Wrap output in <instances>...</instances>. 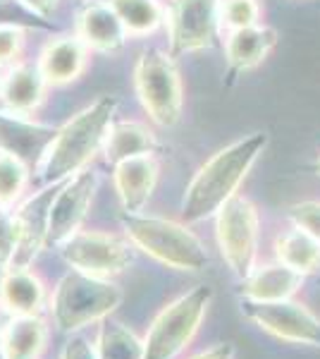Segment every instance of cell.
Instances as JSON below:
<instances>
[{
  "mask_svg": "<svg viewBox=\"0 0 320 359\" xmlns=\"http://www.w3.org/2000/svg\"><path fill=\"white\" fill-rule=\"evenodd\" d=\"M260 218L258 208L249 196H232L215 213V240L225 264L237 278H246L256 269L258 257Z\"/></svg>",
  "mask_w": 320,
  "mask_h": 359,
  "instance_id": "cell-7",
  "label": "cell"
},
{
  "mask_svg": "<svg viewBox=\"0 0 320 359\" xmlns=\"http://www.w3.org/2000/svg\"><path fill=\"white\" fill-rule=\"evenodd\" d=\"M3 326H5V323H3V318H0V333H3Z\"/></svg>",
  "mask_w": 320,
  "mask_h": 359,
  "instance_id": "cell-37",
  "label": "cell"
},
{
  "mask_svg": "<svg viewBox=\"0 0 320 359\" xmlns=\"http://www.w3.org/2000/svg\"><path fill=\"white\" fill-rule=\"evenodd\" d=\"M0 27H20L27 32H50L55 29L53 20H46L39 13H34L22 0H0Z\"/></svg>",
  "mask_w": 320,
  "mask_h": 359,
  "instance_id": "cell-28",
  "label": "cell"
},
{
  "mask_svg": "<svg viewBox=\"0 0 320 359\" xmlns=\"http://www.w3.org/2000/svg\"><path fill=\"white\" fill-rule=\"evenodd\" d=\"M60 254L69 269L113 280L115 276H120L132 266L134 245L120 235L79 230L60 247Z\"/></svg>",
  "mask_w": 320,
  "mask_h": 359,
  "instance_id": "cell-8",
  "label": "cell"
},
{
  "mask_svg": "<svg viewBox=\"0 0 320 359\" xmlns=\"http://www.w3.org/2000/svg\"><path fill=\"white\" fill-rule=\"evenodd\" d=\"M115 111H118V98L101 96L74 118H69L62 127H57V135L39 165V182L43 187L65 182L79 170L89 168L91 158L103 149Z\"/></svg>",
  "mask_w": 320,
  "mask_h": 359,
  "instance_id": "cell-2",
  "label": "cell"
},
{
  "mask_svg": "<svg viewBox=\"0 0 320 359\" xmlns=\"http://www.w3.org/2000/svg\"><path fill=\"white\" fill-rule=\"evenodd\" d=\"M313 170H316V172H318V175H320V158L316 161V165H313Z\"/></svg>",
  "mask_w": 320,
  "mask_h": 359,
  "instance_id": "cell-35",
  "label": "cell"
},
{
  "mask_svg": "<svg viewBox=\"0 0 320 359\" xmlns=\"http://www.w3.org/2000/svg\"><path fill=\"white\" fill-rule=\"evenodd\" d=\"M50 326L41 314L10 316L0 333V347L8 359H41L48 350Z\"/></svg>",
  "mask_w": 320,
  "mask_h": 359,
  "instance_id": "cell-21",
  "label": "cell"
},
{
  "mask_svg": "<svg viewBox=\"0 0 320 359\" xmlns=\"http://www.w3.org/2000/svg\"><path fill=\"white\" fill-rule=\"evenodd\" d=\"M122 299L125 294L110 278H96L69 269L50 292L48 309L57 331L72 335L113 316Z\"/></svg>",
  "mask_w": 320,
  "mask_h": 359,
  "instance_id": "cell-4",
  "label": "cell"
},
{
  "mask_svg": "<svg viewBox=\"0 0 320 359\" xmlns=\"http://www.w3.org/2000/svg\"><path fill=\"white\" fill-rule=\"evenodd\" d=\"M60 184L62 182L46 184V187H41L36 194H32L15 208L17 225H20V245H17L13 266L29 269L36 262L41 249L46 247L50 225V206H53V199L57 189H60Z\"/></svg>",
  "mask_w": 320,
  "mask_h": 359,
  "instance_id": "cell-12",
  "label": "cell"
},
{
  "mask_svg": "<svg viewBox=\"0 0 320 359\" xmlns=\"http://www.w3.org/2000/svg\"><path fill=\"white\" fill-rule=\"evenodd\" d=\"M260 13H263L260 0H220V29L235 32V29L260 25Z\"/></svg>",
  "mask_w": 320,
  "mask_h": 359,
  "instance_id": "cell-27",
  "label": "cell"
},
{
  "mask_svg": "<svg viewBox=\"0 0 320 359\" xmlns=\"http://www.w3.org/2000/svg\"><path fill=\"white\" fill-rule=\"evenodd\" d=\"M130 36H148L165 22V8L158 0H108Z\"/></svg>",
  "mask_w": 320,
  "mask_h": 359,
  "instance_id": "cell-25",
  "label": "cell"
},
{
  "mask_svg": "<svg viewBox=\"0 0 320 359\" xmlns=\"http://www.w3.org/2000/svg\"><path fill=\"white\" fill-rule=\"evenodd\" d=\"M158 149V139L146 125L141 123H113L103 142V158L113 168L120 161L134 158V156H146L155 154Z\"/></svg>",
  "mask_w": 320,
  "mask_h": 359,
  "instance_id": "cell-22",
  "label": "cell"
},
{
  "mask_svg": "<svg viewBox=\"0 0 320 359\" xmlns=\"http://www.w3.org/2000/svg\"><path fill=\"white\" fill-rule=\"evenodd\" d=\"M48 287L43 278L29 266H10L0 273V309L10 316H34L48 306Z\"/></svg>",
  "mask_w": 320,
  "mask_h": 359,
  "instance_id": "cell-17",
  "label": "cell"
},
{
  "mask_svg": "<svg viewBox=\"0 0 320 359\" xmlns=\"http://www.w3.org/2000/svg\"><path fill=\"white\" fill-rule=\"evenodd\" d=\"M242 316L263 333L284 343L320 347V318L296 299H282V302L242 299Z\"/></svg>",
  "mask_w": 320,
  "mask_h": 359,
  "instance_id": "cell-10",
  "label": "cell"
},
{
  "mask_svg": "<svg viewBox=\"0 0 320 359\" xmlns=\"http://www.w3.org/2000/svg\"><path fill=\"white\" fill-rule=\"evenodd\" d=\"M25 5L34 10V13H39L41 17H46V20H50L57 8V0H22Z\"/></svg>",
  "mask_w": 320,
  "mask_h": 359,
  "instance_id": "cell-34",
  "label": "cell"
},
{
  "mask_svg": "<svg viewBox=\"0 0 320 359\" xmlns=\"http://www.w3.org/2000/svg\"><path fill=\"white\" fill-rule=\"evenodd\" d=\"M25 32L20 27H0V67L13 65L25 48Z\"/></svg>",
  "mask_w": 320,
  "mask_h": 359,
  "instance_id": "cell-31",
  "label": "cell"
},
{
  "mask_svg": "<svg viewBox=\"0 0 320 359\" xmlns=\"http://www.w3.org/2000/svg\"><path fill=\"white\" fill-rule=\"evenodd\" d=\"M304 280L306 276L275 262L267 266H256L246 278H242L237 292L249 302H282V299H294V294L304 287Z\"/></svg>",
  "mask_w": 320,
  "mask_h": 359,
  "instance_id": "cell-18",
  "label": "cell"
},
{
  "mask_svg": "<svg viewBox=\"0 0 320 359\" xmlns=\"http://www.w3.org/2000/svg\"><path fill=\"white\" fill-rule=\"evenodd\" d=\"M277 46V32L267 25H253L227 32L225 39V86H232L244 72H251Z\"/></svg>",
  "mask_w": 320,
  "mask_h": 359,
  "instance_id": "cell-14",
  "label": "cell"
},
{
  "mask_svg": "<svg viewBox=\"0 0 320 359\" xmlns=\"http://www.w3.org/2000/svg\"><path fill=\"white\" fill-rule=\"evenodd\" d=\"M275 259L301 276H311L320 269V242L306 230L292 228L275 237Z\"/></svg>",
  "mask_w": 320,
  "mask_h": 359,
  "instance_id": "cell-23",
  "label": "cell"
},
{
  "mask_svg": "<svg viewBox=\"0 0 320 359\" xmlns=\"http://www.w3.org/2000/svg\"><path fill=\"white\" fill-rule=\"evenodd\" d=\"M36 65L50 86H65L79 79L81 72L89 65V48L77 34L50 39L41 50Z\"/></svg>",
  "mask_w": 320,
  "mask_h": 359,
  "instance_id": "cell-19",
  "label": "cell"
},
{
  "mask_svg": "<svg viewBox=\"0 0 320 359\" xmlns=\"http://www.w3.org/2000/svg\"><path fill=\"white\" fill-rule=\"evenodd\" d=\"M189 359H235V345L230 343H218L208 350L199 352V355L189 357Z\"/></svg>",
  "mask_w": 320,
  "mask_h": 359,
  "instance_id": "cell-33",
  "label": "cell"
},
{
  "mask_svg": "<svg viewBox=\"0 0 320 359\" xmlns=\"http://www.w3.org/2000/svg\"><path fill=\"white\" fill-rule=\"evenodd\" d=\"M94 347L98 359H144V340L110 316L98 326Z\"/></svg>",
  "mask_w": 320,
  "mask_h": 359,
  "instance_id": "cell-24",
  "label": "cell"
},
{
  "mask_svg": "<svg viewBox=\"0 0 320 359\" xmlns=\"http://www.w3.org/2000/svg\"><path fill=\"white\" fill-rule=\"evenodd\" d=\"M120 223L134 249H141L144 254H148L151 259L167 269L199 273L211 264L206 245L187 223L125 211L120 216Z\"/></svg>",
  "mask_w": 320,
  "mask_h": 359,
  "instance_id": "cell-3",
  "label": "cell"
},
{
  "mask_svg": "<svg viewBox=\"0 0 320 359\" xmlns=\"http://www.w3.org/2000/svg\"><path fill=\"white\" fill-rule=\"evenodd\" d=\"M287 218L294 223V228L306 230L313 240L320 242V201L318 199L296 201V204L287 206Z\"/></svg>",
  "mask_w": 320,
  "mask_h": 359,
  "instance_id": "cell-30",
  "label": "cell"
},
{
  "mask_svg": "<svg viewBox=\"0 0 320 359\" xmlns=\"http://www.w3.org/2000/svg\"><path fill=\"white\" fill-rule=\"evenodd\" d=\"M134 89L144 111L158 127H174L182 118L184 91L177 65L170 53L148 48L134 65Z\"/></svg>",
  "mask_w": 320,
  "mask_h": 359,
  "instance_id": "cell-6",
  "label": "cell"
},
{
  "mask_svg": "<svg viewBox=\"0 0 320 359\" xmlns=\"http://www.w3.org/2000/svg\"><path fill=\"white\" fill-rule=\"evenodd\" d=\"M62 359H98L96 347L89 343L84 335H72L67 340L65 350H62Z\"/></svg>",
  "mask_w": 320,
  "mask_h": 359,
  "instance_id": "cell-32",
  "label": "cell"
},
{
  "mask_svg": "<svg viewBox=\"0 0 320 359\" xmlns=\"http://www.w3.org/2000/svg\"><path fill=\"white\" fill-rule=\"evenodd\" d=\"M55 135L57 127L34 123L27 115L0 111V154L15 156L29 168L41 165Z\"/></svg>",
  "mask_w": 320,
  "mask_h": 359,
  "instance_id": "cell-13",
  "label": "cell"
},
{
  "mask_svg": "<svg viewBox=\"0 0 320 359\" xmlns=\"http://www.w3.org/2000/svg\"><path fill=\"white\" fill-rule=\"evenodd\" d=\"M20 245V225L13 208L0 206V269H10Z\"/></svg>",
  "mask_w": 320,
  "mask_h": 359,
  "instance_id": "cell-29",
  "label": "cell"
},
{
  "mask_svg": "<svg viewBox=\"0 0 320 359\" xmlns=\"http://www.w3.org/2000/svg\"><path fill=\"white\" fill-rule=\"evenodd\" d=\"M160 165L153 154L134 156L113 165V187L125 213H141L155 192Z\"/></svg>",
  "mask_w": 320,
  "mask_h": 359,
  "instance_id": "cell-15",
  "label": "cell"
},
{
  "mask_svg": "<svg viewBox=\"0 0 320 359\" xmlns=\"http://www.w3.org/2000/svg\"><path fill=\"white\" fill-rule=\"evenodd\" d=\"M218 10L220 0H170L165 10V27L174 60L211 48L220 29Z\"/></svg>",
  "mask_w": 320,
  "mask_h": 359,
  "instance_id": "cell-9",
  "label": "cell"
},
{
  "mask_svg": "<svg viewBox=\"0 0 320 359\" xmlns=\"http://www.w3.org/2000/svg\"><path fill=\"white\" fill-rule=\"evenodd\" d=\"M0 359H8V357H5V352H3V347H0Z\"/></svg>",
  "mask_w": 320,
  "mask_h": 359,
  "instance_id": "cell-36",
  "label": "cell"
},
{
  "mask_svg": "<svg viewBox=\"0 0 320 359\" xmlns=\"http://www.w3.org/2000/svg\"><path fill=\"white\" fill-rule=\"evenodd\" d=\"M213 290L196 285L167 302L144 335V359H177L201 331Z\"/></svg>",
  "mask_w": 320,
  "mask_h": 359,
  "instance_id": "cell-5",
  "label": "cell"
},
{
  "mask_svg": "<svg viewBox=\"0 0 320 359\" xmlns=\"http://www.w3.org/2000/svg\"><path fill=\"white\" fill-rule=\"evenodd\" d=\"M98 189V172L84 168L77 175L60 184L53 206H50V225H48V242L46 247L60 249L72 235H77L84 225L89 208L94 204Z\"/></svg>",
  "mask_w": 320,
  "mask_h": 359,
  "instance_id": "cell-11",
  "label": "cell"
},
{
  "mask_svg": "<svg viewBox=\"0 0 320 359\" xmlns=\"http://www.w3.org/2000/svg\"><path fill=\"white\" fill-rule=\"evenodd\" d=\"M74 34L96 53H118L130 34L108 0H91L81 8L74 22Z\"/></svg>",
  "mask_w": 320,
  "mask_h": 359,
  "instance_id": "cell-16",
  "label": "cell"
},
{
  "mask_svg": "<svg viewBox=\"0 0 320 359\" xmlns=\"http://www.w3.org/2000/svg\"><path fill=\"white\" fill-rule=\"evenodd\" d=\"M48 82L41 74L39 65L32 62H20V65L10 67L8 72L0 77V103L5 111L17 115H32L39 111L43 103L46 91H48Z\"/></svg>",
  "mask_w": 320,
  "mask_h": 359,
  "instance_id": "cell-20",
  "label": "cell"
},
{
  "mask_svg": "<svg viewBox=\"0 0 320 359\" xmlns=\"http://www.w3.org/2000/svg\"><path fill=\"white\" fill-rule=\"evenodd\" d=\"M29 180H32V168L25 161L0 154V206L15 208L20 204L29 187Z\"/></svg>",
  "mask_w": 320,
  "mask_h": 359,
  "instance_id": "cell-26",
  "label": "cell"
},
{
  "mask_svg": "<svg viewBox=\"0 0 320 359\" xmlns=\"http://www.w3.org/2000/svg\"><path fill=\"white\" fill-rule=\"evenodd\" d=\"M265 147L267 132H251L213 154L187 184V192L182 196V221L191 225L215 218V213L232 196H237L239 184L251 172Z\"/></svg>",
  "mask_w": 320,
  "mask_h": 359,
  "instance_id": "cell-1",
  "label": "cell"
}]
</instances>
